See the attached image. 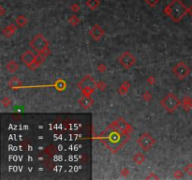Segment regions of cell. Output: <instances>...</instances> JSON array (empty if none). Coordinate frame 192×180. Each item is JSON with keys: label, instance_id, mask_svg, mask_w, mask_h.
Segmentation results:
<instances>
[{"label": "cell", "instance_id": "6da1fadb", "mask_svg": "<svg viewBox=\"0 0 192 180\" xmlns=\"http://www.w3.org/2000/svg\"><path fill=\"white\" fill-rule=\"evenodd\" d=\"M133 129L123 117L110 124L99 134V140L111 152L115 154L130 140Z\"/></svg>", "mask_w": 192, "mask_h": 180}, {"label": "cell", "instance_id": "7a4b0ae2", "mask_svg": "<svg viewBox=\"0 0 192 180\" xmlns=\"http://www.w3.org/2000/svg\"><path fill=\"white\" fill-rule=\"evenodd\" d=\"M163 13L174 22H179L188 14V8L181 0H173L165 7Z\"/></svg>", "mask_w": 192, "mask_h": 180}, {"label": "cell", "instance_id": "3957f363", "mask_svg": "<svg viewBox=\"0 0 192 180\" xmlns=\"http://www.w3.org/2000/svg\"><path fill=\"white\" fill-rule=\"evenodd\" d=\"M29 45L38 54L43 55L46 57H48L51 54V50L49 48V41L41 34L36 35L31 40V41L29 42Z\"/></svg>", "mask_w": 192, "mask_h": 180}, {"label": "cell", "instance_id": "277c9868", "mask_svg": "<svg viewBox=\"0 0 192 180\" xmlns=\"http://www.w3.org/2000/svg\"><path fill=\"white\" fill-rule=\"evenodd\" d=\"M160 105L169 114H173L181 105V101L173 93H169L160 101Z\"/></svg>", "mask_w": 192, "mask_h": 180}, {"label": "cell", "instance_id": "5b68a950", "mask_svg": "<svg viewBox=\"0 0 192 180\" xmlns=\"http://www.w3.org/2000/svg\"><path fill=\"white\" fill-rule=\"evenodd\" d=\"M137 144L143 151L148 152L149 150L155 146V144H156V140L153 138V136L150 133L144 132L137 139Z\"/></svg>", "mask_w": 192, "mask_h": 180}, {"label": "cell", "instance_id": "8992f818", "mask_svg": "<svg viewBox=\"0 0 192 180\" xmlns=\"http://www.w3.org/2000/svg\"><path fill=\"white\" fill-rule=\"evenodd\" d=\"M191 72L190 68L183 61H180L177 63L173 68V73L176 78L179 80H184L186 79Z\"/></svg>", "mask_w": 192, "mask_h": 180}, {"label": "cell", "instance_id": "52a82bcc", "mask_svg": "<svg viewBox=\"0 0 192 180\" xmlns=\"http://www.w3.org/2000/svg\"><path fill=\"white\" fill-rule=\"evenodd\" d=\"M118 60H119L120 65L126 70L131 69L136 63V57L130 52H124Z\"/></svg>", "mask_w": 192, "mask_h": 180}, {"label": "cell", "instance_id": "ba28073f", "mask_svg": "<svg viewBox=\"0 0 192 180\" xmlns=\"http://www.w3.org/2000/svg\"><path fill=\"white\" fill-rule=\"evenodd\" d=\"M20 58H21V61H23V63L28 68V69H30L36 61L37 55L32 50H27L21 56Z\"/></svg>", "mask_w": 192, "mask_h": 180}, {"label": "cell", "instance_id": "9c48e42d", "mask_svg": "<svg viewBox=\"0 0 192 180\" xmlns=\"http://www.w3.org/2000/svg\"><path fill=\"white\" fill-rule=\"evenodd\" d=\"M77 87L81 90L85 88H97V82L90 75H86L78 82Z\"/></svg>", "mask_w": 192, "mask_h": 180}, {"label": "cell", "instance_id": "30bf717a", "mask_svg": "<svg viewBox=\"0 0 192 180\" xmlns=\"http://www.w3.org/2000/svg\"><path fill=\"white\" fill-rule=\"evenodd\" d=\"M89 36L94 40H100L105 36V31L99 25H95L89 31Z\"/></svg>", "mask_w": 192, "mask_h": 180}, {"label": "cell", "instance_id": "8fae6325", "mask_svg": "<svg viewBox=\"0 0 192 180\" xmlns=\"http://www.w3.org/2000/svg\"><path fill=\"white\" fill-rule=\"evenodd\" d=\"M78 103L83 109H90L94 105V100L92 99L91 96H83L81 99L78 100Z\"/></svg>", "mask_w": 192, "mask_h": 180}, {"label": "cell", "instance_id": "7c38bea8", "mask_svg": "<svg viewBox=\"0 0 192 180\" xmlns=\"http://www.w3.org/2000/svg\"><path fill=\"white\" fill-rule=\"evenodd\" d=\"M17 31V26L14 24H10L2 29V34L5 38H11Z\"/></svg>", "mask_w": 192, "mask_h": 180}, {"label": "cell", "instance_id": "4fadbf2b", "mask_svg": "<svg viewBox=\"0 0 192 180\" xmlns=\"http://www.w3.org/2000/svg\"><path fill=\"white\" fill-rule=\"evenodd\" d=\"M181 105L185 112H190L192 109V98L191 97H185L181 101Z\"/></svg>", "mask_w": 192, "mask_h": 180}, {"label": "cell", "instance_id": "5bb4252c", "mask_svg": "<svg viewBox=\"0 0 192 180\" xmlns=\"http://www.w3.org/2000/svg\"><path fill=\"white\" fill-rule=\"evenodd\" d=\"M23 86V82L17 76H13L10 79L9 81V87L12 89H18Z\"/></svg>", "mask_w": 192, "mask_h": 180}, {"label": "cell", "instance_id": "9a60e30c", "mask_svg": "<svg viewBox=\"0 0 192 180\" xmlns=\"http://www.w3.org/2000/svg\"><path fill=\"white\" fill-rule=\"evenodd\" d=\"M6 69L8 70V71H10V73H15V72H17L19 70L20 66L16 61H14V60H10V61L7 64Z\"/></svg>", "mask_w": 192, "mask_h": 180}, {"label": "cell", "instance_id": "2e32d148", "mask_svg": "<svg viewBox=\"0 0 192 180\" xmlns=\"http://www.w3.org/2000/svg\"><path fill=\"white\" fill-rule=\"evenodd\" d=\"M129 88H130V82H124L123 84L120 86V87L118 88V94L121 95V96L127 95Z\"/></svg>", "mask_w": 192, "mask_h": 180}, {"label": "cell", "instance_id": "e0dca14e", "mask_svg": "<svg viewBox=\"0 0 192 180\" xmlns=\"http://www.w3.org/2000/svg\"><path fill=\"white\" fill-rule=\"evenodd\" d=\"M85 5L89 10H95L100 6V1L99 0H86Z\"/></svg>", "mask_w": 192, "mask_h": 180}, {"label": "cell", "instance_id": "ac0fdd59", "mask_svg": "<svg viewBox=\"0 0 192 180\" xmlns=\"http://www.w3.org/2000/svg\"><path fill=\"white\" fill-rule=\"evenodd\" d=\"M15 22L19 27H25L28 24V19L25 15H18L17 18L15 19Z\"/></svg>", "mask_w": 192, "mask_h": 180}, {"label": "cell", "instance_id": "d6986e66", "mask_svg": "<svg viewBox=\"0 0 192 180\" xmlns=\"http://www.w3.org/2000/svg\"><path fill=\"white\" fill-rule=\"evenodd\" d=\"M132 159H133V161L136 164L141 165V164H143L145 161V156L143 153H141V152H138L137 154H135L133 156V158H132Z\"/></svg>", "mask_w": 192, "mask_h": 180}, {"label": "cell", "instance_id": "ffe728a7", "mask_svg": "<svg viewBox=\"0 0 192 180\" xmlns=\"http://www.w3.org/2000/svg\"><path fill=\"white\" fill-rule=\"evenodd\" d=\"M55 87L58 90V91H63V90L66 89L67 87V84H66V82L63 81V80H58L55 82V84L54 85Z\"/></svg>", "mask_w": 192, "mask_h": 180}, {"label": "cell", "instance_id": "44dd1931", "mask_svg": "<svg viewBox=\"0 0 192 180\" xmlns=\"http://www.w3.org/2000/svg\"><path fill=\"white\" fill-rule=\"evenodd\" d=\"M68 21H69V22L72 26H78L80 24V22H81L80 18L78 16H76V15H70V16L69 17V19H68Z\"/></svg>", "mask_w": 192, "mask_h": 180}, {"label": "cell", "instance_id": "7402d4cb", "mask_svg": "<svg viewBox=\"0 0 192 180\" xmlns=\"http://www.w3.org/2000/svg\"><path fill=\"white\" fill-rule=\"evenodd\" d=\"M1 103H2V105H3L5 108H8V107H10V105H11L12 101H11V100L10 99L9 97H5V98H3V99H2Z\"/></svg>", "mask_w": 192, "mask_h": 180}, {"label": "cell", "instance_id": "603a6c76", "mask_svg": "<svg viewBox=\"0 0 192 180\" xmlns=\"http://www.w3.org/2000/svg\"><path fill=\"white\" fill-rule=\"evenodd\" d=\"M96 88H85L82 90L83 96H91L95 92Z\"/></svg>", "mask_w": 192, "mask_h": 180}, {"label": "cell", "instance_id": "cb8c5ba5", "mask_svg": "<svg viewBox=\"0 0 192 180\" xmlns=\"http://www.w3.org/2000/svg\"><path fill=\"white\" fill-rule=\"evenodd\" d=\"M106 87H107V85H106L105 82L99 81V82H97V88L99 90H100V91H104V90L106 89Z\"/></svg>", "mask_w": 192, "mask_h": 180}, {"label": "cell", "instance_id": "d4e9b609", "mask_svg": "<svg viewBox=\"0 0 192 180\" xmlns=\"http://www.w3.org/2000/svg\"><path fill=\"white\" fill-rule=\"evenodd\" d=\"M152 98H153V96H152V94H151L150 91H144L143 93V99L145 101H150L152 100Z\"/></svg>", "mask_w": 192, "mask_h": 180}, {"label": "cell", "instance_id": "484cf974", "mask_svg": "<svg viewBox=\"0 0 192 180\" xmlns=\"http://www.w3.org/2000/svg\"><path fill=\"white\" fill-rule=\"evenodd\" d=\"M186 174H188V176H192V163H188L187 164L186 166L184 167V170H183Z\"/></svg>", "mask_w": 192, "mask_h": 180}, {"label": "cell", "instance_id": "4316f807", "mask_svg": "<svg viewBox=\"0 0 192 180\" xmlns=\"http://www.w3.org/2000/svg\"><path fill=\"white\" fill-rule=\"evenodd\" d=\"M159 1H160V0H144V2L151 8L156 7L159 3Z\"/></svg>", "mask_w": 192, "mask_h": 180}, {"label": "cell", "instance_id": "83f0119b", "mask_svg": "<svg viewBox=\"0 0 192 180\" xmlns=\"http://www.w3.org/2000/svg\"><path fill=\"white\" fill-rule=\"evenodd\" d=\"M184 171H181V170H176L174 172H173V177L176 178V179H180V178H183L184 176Z\"/></svg>", "mask_w": 192, "mask_h": 180}, {"label": "cell", "instance_id": "f1b7e54d", "mask_svg": "<svg viewBox=\"0 0 192 180\" xmlns=\"http://www.w3.org/2000/svg\"><path fill=\"white\" fill-rule=\"evenodd\" d=\"M146 82H147V84H148V85H150V86H154L155 84H156L157 80H156V77L153 76V75H152V76H149L148 78H147Z\"/></svg>", "mask_w": 192, "mask_h": 180}, {"label": "cell", "instance_id": "f546056e", "mask_svg": "<svg viewBox=\"0 0 192 180\" xmlns=\"http://www.w3.org/2000/svg\"><path fill=\"white\" fill-rule=\"evenodd\" d=\"M80 9H81V7H80V5L77 4V3H74V4L71 5V10H72L73 12H74V13L79 12V11H80Z\"/></svg>", "mask_w": 192, "mask_h": 180}, {"label": "cell", "instance_id": "4dcf8cb0", "mask_svg": "<svg viewBox=\"0 0 192 180\" xmlns=\"http://www.w3.org/2000/svg\"><path fill=\"white\" fill-rule=\"evenodd\" d=\"M97 70L99 71V72H105L106 71V70H107V67H106V65L105 64H99L98 65V68H97Z\"/></svg>", "mask_w": 192, "mask_h": 180}, {"label": "cell", "instance_id": "1f68e13d", "mask_svg": "<svg viewBox=\"0 0 192 180\" xmlns=\"http://www.w3.org/2000/svg\"><path fill=\"white\" fill-rule=\"evenodd\" d=\"M120 174L122 176H128L129 175V170L128 168H123L120 172Z\"/></svg>", "mask_w": 192, "mask_h": 180}, {"label": "cell", "instance_id": "d6a6232c", "mask_svg": "<svg viewBox=\"0 0 192 180\" xmlns=\"http://www.w3.org/2000/svg\"><path fill=\"white\" fill-rule=\"evenodd\" d=\"M145 178L146 179H158L159 177L155 175V172H150V175L148 176H146Z\"/></svg>", "mask_w": 192, "mask_h": 180}, {"label": "cell", "instance_id": "836d02e7", "mask_svg": "<svg viewBox=\"0 0 192 180\" xmlns=\"http://www.w3.org/2000/svg\"><path fill=\"white\" fill-rule=\"evenodd\" d=\"M5 13H6V10H5L4 8L1 6V7H0V16H2V17H3L4 15H5Z\"/></svg>", "mask_w": 192, "mask_h": 180}, {"label": "cell", "instance_id": "e575fe53", "mask_svg": "<svg viewBox=\"0 0 192 180\" xmlns=\"http://www.w3.org/2000/svg\"><path fill=\"white\" fill-rule=\"evenodd\" d=\"M188 14H189L190 16H192V5L189 8H188Z\"/></svg>", "mask_w": 192, "mask_h": 180}, {"label": "cell", "instance_id": "d590c367", "mask_svg": "<svg viewBox=\"0 0 192 180\" xmlns=\"http://www.w3.org/2000/svg\"><path fill=\"white\" fill-rule=\"evenodd\" d=\"M64 1H67V0H64Z\"/></svg>", "mask_w": 192, "mask_h": 180}]
</instances>
